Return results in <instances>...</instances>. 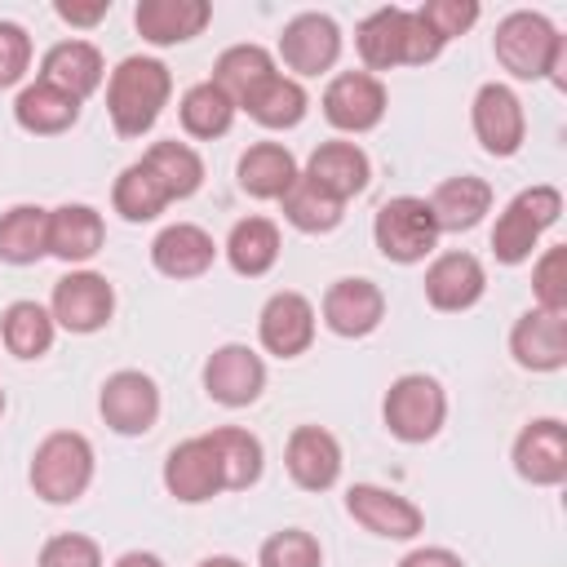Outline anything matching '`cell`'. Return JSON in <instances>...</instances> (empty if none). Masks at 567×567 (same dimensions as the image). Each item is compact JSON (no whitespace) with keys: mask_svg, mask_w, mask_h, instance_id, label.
I'll return each mask as SVG.
<instances>
[{"mask_svg":"<svg viewBox=\"0 0 567 567\" xmlns=\"http://www.w3.org/2000/svg\"><path fill=\"white\" fill-rule=\"evenodd\" d=\"M492 53H496V62L514 80H554L563 89V53H567V40L558 35V27L545 13H532V9L505 13L496 22Z\"/></svg>","mask_w":567,"mask_h":567,"instance_id":"obj_1","label":"cell"},{"mask_svg":"<svg viewBox=\"0 0 567 567\" xmlns=\"http://www.w3.org/2000/svg\"><path fill=\"white\" fill-rule=\"evenodd\" d=\"M168 93H173V75L159 58H146V53L124 58L106 80V115L115 133L120 137L151 133L159 111L168 106Z\"/></svg>","mask_w":567,"mask_h":567,"instance_id":"obj_2","label":"cell"},{"mask_svg":"<svg viewBox=\"0 0 567 567\" xmlns=\"http://www.w3.org/2000/svg\"><path fill=\"white\" fill-rule=\"evenodd\" d=\"M31 492L49 505H75L93 483V443L80 430H53L31 452Z\"/></svg>","mask_w":567,"mask_h":567,"instance_id":"obj_3","label":"cell"},{"mask_svg":"<svg viewBox=\"0 0 567 567\" xmlns=\"http://www.w3.org/2000/svg\"><path fill=\"white\" fill-rule=\"evenodd\" d=\"M563 217V190L558 186H527V190H518L505 208H501V217H496V226H492V257L501 261V266H523L527 257H532V248L540 244V235L554 226Z\"/></svg>","mask_w":567,"mask_h":567,"instance_id":"obj_4","label":"cell"},{"mask_svg":"<svg viewBox=\"0 0 567 567\" xmlns=\"http://www.w3.org/2000/svg\"><path fill=\"white\" fill-rule=\"evenodd\" d=\"M381 421L399 443H430L447 421V394L430 372H403L381 399Z\"/></svg>","mask_w":567,"mask_h":567,"instance_id":"obj_5","label":"cell"},{"mask_svg":"<svg viewBox=\"0 0 567 567\" xmlns=\"http://www.w3.org/2000/svg\"><path fill=\"white\" fill-rule=\"evenodd\" d=\"M372 244L385 261L394 266H416L434 252L439 244V226H434V213L421 195H394L377 208L372 217Z\"/></svg>","mask_w":567,"mask_h":567,"instance_id":"obj_6","label":"cell"},{"mask_svg":"<svg viewBox=\"0 0 567 567\" xmlns=\"http://www.w3.org/2000/svg\"><path fill=\"white\" fill-rule=\"evenodd\" d=\"M49 315L66 332H80V337L102 332L111 323V315H115V288L97 270H71V275H62L53 284Z\"/></svg>","mask_w":567,"mask_h":567,"instance_id":"obj_7","label":"cell"},{"mask_svg":"<svg viewBox=\"0 0 567 567\" xmlns=\"http://www.w3.org/2000/svg\"><path fill=\"white\" fill-rule=\"evenodd\" d=\"M97 412H102L106 430H115L124 439H142L159 421V385L137 368H120L102 381Z\"/></svg>","mask_w":567,"mask_h":567,"instance_id":"obj_8","label":"cell"},{"mask_svg":"<svg viewBox=\"0 0 567 567\" xmlns=\"http://www.w3.org/2000/svg\"><path fill=\"white\" fill-rule=\"evenodd\" d=\"M279 58L292 71V80H310L337 66L341 58V27L328 13H297L279 31Z\"/></svg>","mask_w":567,"mask_h":567,"instance_id":"obj_9","label":"cell"},{"mask_svg":"<svg viewBox=\"0 0 567 567\" xmlns=\"http://www.w3.org/2000/svg\"><path fill=\"white\" fill-rule=\"evenodd\" d=\"M470 124H474V137L487 155L496 159H509L518 155L523 137H527V111L518 102V93L509 84H483L474 93V106H470Z\"/></svg>","mask_w":567,"mask_h":567,"instance_id":"obj_10","label":"cell"},{"mask_svg":"<svg viewBox=\"0 0 567 567\" xmlns=\"http://www.w3.org/2000/svg\"><path fill=\"white\" fill-rule=\"evenodd\" d=\"M319 106L337 133H368L385 120V84L368 71H341L328 80Z\"/></svg>","mask_w":567,"mask_h":567,"instance_id":"obj_11","label":"cell"},{"mask_svg":"<svg viewBox=\"0 0 567 567\" xmlns=\"http://www.w3.org/2000/svg\"><path fill=\"white\" fill-rule=\"evenodd\" d=\"M346 514L372 532V536H385V540H412L425 532V514L416 501L390 492V487H377V483H354L346 492Z\"/></svg>","mask_w":567,"mask_h":567,"instance_id":"obj_12","label":"cell"},{"mask_svg":"<svg viewBox=\"0 0 567 567\" xmlns=\"http://www.w3.org/2000/svg\"><path fill=\"white\" fill-rule=\"evenodd\" d=\"M204 390L213 403L221 408H248L261 399L266 390V363L257 350L230 341V346H217L208 359H204Z\"/></svg>","mask_w":567,"mask_h":567,"instance_id":"obj_13","label":"cell"},{"mask_svg":"<svg viewBox=\"0 0 567 567\" xmlns=\"http://www.w3.org/2000/svg\"><path fill=\"white\" fill-rule=\"evenodd\" d=\"M319 315H323L328 332L354 341V337H368V332L381 328V319H385V292L372 279H363V275H346V279L328 284V292L319 301Z\"/></svg>","mask_w":567,"mask_h":567,"instance_id":"obj_14","label":"cell"},{"mask_svg":"<svg viewBox=\"0 0 567 567\" xmlns=\"http://www.w3.org/2000/svg\"><path fill=\"white\" fill-rule=\"evenodd\" d=\"M514 470L532 487H558L567 478V425L558 416H536L514 439Z\"/></svg>","mask_w":567,"mask_h":567,"instance_id":"obj_15","label":"cell"},{"mask_svg":"<svg viewBox=\"0 0 567 567\" xmlns=\"http://www.w3.org/2000/svg\"><path fill=\"white\" fill-rule=\"evenodd\" d=\"M301 177H306L315 190H323V195H332L337 204H346V199H354V195L368 190V182H372V159H368L363 146L337 137V142H319V146L310 151Z\"/></svg>","mask_w":567,"mask_h":567,"instance_id":"obj_16","label":"cell"},{"mask_svg":"<svg viewBox=\"0 0 567 567\" xmlns=\"http://www.w3.org/2000/svg\"><path fill=\"white\" fill-rule=\"evenodd\" d=\"M487 292V270L474 252H439L425 266V301L443 315H461L470 306H478Z\"/></svg>","mask_w":567,"mask_h":567,"instance_id":"obj_17","label":"cell"},{"mask_svg":"<svg viewBox=\"0 0 567 567\" xmlns=\"http://www.w3.org/2000/svg\"><path fill=\"white\" fill-rule=\"evenodd\" d=\"M509 354L527 372H558L567 368V315L554 310H527L509 328Z\"/></svg>","mask_w":567,"mask_h":567,"instance_id":"obj_18","label":"cell"},{"mask_svg":"<svg viewBox=\"0 0 567 567\" xmlns=\"http://www.w3.org/2000/svg\"><path fill=\"white\" fill-rule=\"evenodd\" d=\"M284 465H288V478L301 492H328L341 478V443L323 425H297L288 434Z\"/></svg>","mask_w":567,"mask_h":567,"instance_id":"obj_19","label":"cell"},{"mask_svg":"<svg viewBox=\"0 0 567 567\" xmlns=\"http://www.w3.org/2000/svg\"><path fill=\"white\" fill-rule=\"evenodd\" d=\"M257 337L266 346V354L275 359H297L310 350L315 341V306L310 297L301 292H275L266 306H261V319H257Z\"/></svg>","mask_w":567,"mask_h":567,"instance_id":"obj_20","label":"cell"},{"mask_svg":"<svg viewBox=\"0 0 567 567\" xmlns=\"http://www.w3.org/2000/svg\"><path fill=\"white\" fill-rule=\"evenodd\" d=\"M217 261V244L195 221H173L151 239V266L164 279H199Z\"/></svg>","mask_w":567,"mask_h":567,"instance_id":"obj_21","label":"cell"},{"mask_svg":"<svg viewBox=\"0 0 567 567\" xmlns=\"http://www.w3.org/2000/svg\"><path fill=\"white\" fill-rule=\"evenodd\" d=\"M164 487L173 501L182 505H204L221 492V470H217V456L208 447V439H182L168 456H164Z\"/></svg>","mask_w":567,"mask_h":567,"instance_id":"obj_22","label":"cell"},{"mask_svg":"<svg viewBox=\"0 0 567 567\" xmlns=\"http://www.w3.org/2000/svg\"><path fill=\"white\" fill-rule=\"evenodd\" d=\"M213 22V4L208 0H142L133 9V27L146 44L168 49V44H186L195 40L204 27Z\"/></svg>","mask_w":567,"mask_h":567,"instance_id":"obj_23","label":"cell"},{"mask_svg":"<svg viewBox=\"0 0 567 567\" xmlns=\"http://www.w3.org/2000/svg\"><path fill=\"white\" fill-rule=\"evenodd\" d=\"M102 75H106V62H102L97 44H89V40H58L40 58V75L35 80H44V84L62 89L66 97L84 102L89 93L102 89Z\"/></svg>","mask_w":567,"mask_h":567,"instance_id":"obj_24","label":"cell"},{"mask_svg":"<svg viewBox=\"0 0 567 567\" xmlns=\"http://www.w3.org/2000/svg\"><path fill=\"white\" fill-rule=\"evenodd\" d=\"M106 244V221L93 204H58L49 208V257L80 266L97 257Z\"/></svg>","mask_w":567,"mask_h":567,"instance_id":"obj_25","label":"cell"},{"mask_svg":"<svg viewBox=\"0 0 567 567\" xmlns=\"http://www.w3.org/2000/svg\"><path fill=\"white\" fill-rule=\"evenodd\" d=\"M235 177H239V190L252 199H284L292 190V182L301 177V168L284 142H252L239 155Z\"/></svg>","mask_w":567,"mask_h":567,"instance_id":"obj_26","label":"cell"},{"mask_svg":"<svg viewBox=\"0 0 567 567\" xmlns=\"http://www.w3.org/2000/svg\"><path fill=\"white\" fill-rule=\"evenodd\" d=\"M425 204L434 213L439 235H461V230H474L492 213V186L483 177H474V173H461V177L439 182Z\"/></svg>","mask_w":567,"mask_h":567,"instance_id":"obj_27","label":"cell"},{"mask_svg":"<svg viewBox=\"0 0 567 567\" xmlns=\"http://www.w3.org/2000/svg\"><path fill=\"white\" fill-rule=\"evenodd\" d=\"M213 456H217V470H221V492H244L261 478L266 470V452H261V439L239 430V425H217L204 434Z\"/></svg>","mask_w":567,"mask_h":567,"instance_id":"obj_28","label":"cell"},{"mask_svg":"<svg viewBox=\"0 0 567 567\" xmlns=\"http://www.w3.org/2000/svg\"><path fill=\"white\" fill-rule=\"evenodd\" d=\"M239 111H248L261 128H297V124L306 120V111H310V97H306L301 80L275 71V75H266V80L239 102Z\"/></svg>","mask_w":567,"mask_h":567,"instance_id":"obj_29","label":"cell"},{"mask_svg":"<svg viewBox=\"0 0 567 567\" xmlns=\"http://www.w3.org/2000/svg\"><path fill=\"white\" fill-rule=\"evenodd\" d=\"M279 248H284L279 244V226L270 217H244L226 235V261L244 279H261L266 270H275Z\"/></svg>","mask_w":567,"mask_h":567,"instance_id":"obj_30","label":"cell"},{"mask_svg":"<svg viewBox=\"0 0 567 567\" xmlns=\"http://www.w3.org/2000/svg\"><path fill=\"white\" fill-rule=\"evenodd\" d=\"M13 120H18V128H27V133H35V137H58V133H66V128L80 120V102L66 97L62 89L35 80V84H27V89L18 93Z\"/></svg>","mask_w":567,"mask_h":567,"instance_id":"obj_31","label":"cell"},{"mask_svg":"<svg viewBox=\"0 0 567 567\" xmlns=\"http://www.w3.org/2000/svg\"><path fill=\"white\" fill-rule=\"evenodd\" d=\"M403 31H408V9L399 4H385L377 13H368L354 31V49L372 71H390V66H403Z\"/></svg>","mask_w":567,"mask_h":567,"instance_id":"obj_32","label":"cell"},{"mask_svg":"<svg viewBox=\"0 0 567 567\" xmlns=\"http://www.w3.org/2000/svg\"><path fill=\"white\" fill-rule=\"evenodd\" d=\"M44 252H49V208L13 204L9 213H0V261L35 266Z\"/></svg>","mask_w":567,"mask_h":567,"instance_id":"obj_33","label":"cell"},{"mask_svg":"<svg viewBox=\"0 0 567 567\" xmlns=\"http://www.w3.org/2000/svg\"><path fill=\"white\" fill-rule=\"evenodd\" d=\"M53 332H58V323H53V315L40 301H9L4 315H0V341H4V350L13 359L49 354Z\"/></svg>","mask_w":567,"mask_h":567,"instance_id":"obj_34","label":"cell"},{"mask_svg":"<svg viewBox=\"0 0 567 567\" xmlns=\"http://www.w3.org/2000/svg\"><path fill=\"white\" fill-rule=\"evenodd\" d=\"M235 111H239V106H235L213 80L190 84V89L182 93V102H177V120H182V128H186L190 137H199V142H213V137L230 133Z\"/></svg>","mask_w":567,"mask_h":567,"instance_id":"obj_35","label":"cell"},{"mask_svg":"<svg viewBox=\"0 0 567 567\" xmlns=\"http://www.w3.org/2000/svg\"><path fill=\"white\" fill-rule=\"evenodd\" d=\"M142 164L155 173V182L168 190V199H190L204 186V159H199V151L186 146V142H177V137L155 142L142 155Z\"/></svg>","mask_w":567,"mask_h":567,"instance_id":"obj_36","label":"cell"},{"mask_svg":"<svg viewBox=\"0 0 567 567\" xmlns=\"http://www.w3.org/2000/svg\"><path fill=\"white\" fill-rule=\"evenodd\" d=\"M168 204H173L168 190L155 182V173H151L142 159H133V164L115 177V186H111V208H115L124 221H133V226L155 221Z\"/></svg>","mask_w":567,"mask_h":567,"instance_id":"obj_37","label":"cell"},{"mask_svg":"<svg viewBox=\"0 0 567 567\" xmlns=\"http://www.w3.org/2000/svg\"><path fill=\"white\" fill-rule=\"evenodd\" d=\"M266 75H275V58H270V49H261V44H230V49H221V58L213 62V84L239 106Z\"/></svg>","mask_w":567,"mask_h":567,"instance_id":"obj_38","label":"cell"},{"mask_svg":"<svg viewBox=\"0 0 567 567\" xmlns=\"http://www.w3.org/2000/svg\"><path fill=\"white\" fill-rule=\"evenodd\" d=\"M279 204H284V217H288L301 235H328V230H337L341 217H346V204H337L332 195L315 190L306 177H297L292 190H288Z\"/></svg>","mask_w":567,"mask_h":567,"instance_id":"obj_39","label":"cell"},{"mask_svg":"<svg viewBox=\"0 0 567 567\" xmlns=\"http://www.w3.org/2000/svg\"><path fill=\"white\" fill-rule=\"evenodd\" d=\"M257 567H323V549H319V540L310 532L284 527V532L261 540Z\"/></svg>","mask_w":567,"mask_h":567,"instance_id":"obj_40","label":"cell"},{"mask_svg":"<svg viewBox=\"0 0 567 567\" xmlns=\"http://www.w3.org/2000/svg\"><path fill=\"white\" fill-rule=\"evenodd\" d=\"M532 297H536V310L567 315V244H554L540 252V261L532 266Z\"/></svg>","mask_w":567,"mask_h":567,"instance_id":"obj_41","label":"cell"},{"mask_svg":"<svg viewBox=\"0 0 567 567\" xmlns=\"http://www.w3.org/2000/svg\"><path fill=\"white\" fill-rule=\"evenodd\" d=\"M416 13H421V18L430 22V31L447 44V40L465 35V31L478 22V0H425Z\"/></svg>","mask_w":567,"mask_h":567,"instance_id":"obj_42","label":"cell"},{"mask_svg":"<svg viewBox=\"0 0 567 567\" xmlns=\"http://www.w3.org/2000/svg\"><path fill=\"white\" fill-rule=\"evenodd\" d=\"M35 567H102V549H97L93 536L62 532V536H49V540H44Z\"/></svg>","mask_w":567,"mask_h":567,"instance_id":"obj_43","label":"cell"},{"mask_svg":"<svg viewBox=\"0 0 567 567\" xmlns=\"http://www.w3.org/2000/svg\"><path fill=\"white\" fill-rule=\"evenodd\" d=\"M31 66V35L18 22H0V89H13Z\"/></svg>","mask_w":567,"mask_h":567,"instance_id":"obj_44","label":"cell"},{"mask_svg":"<svg viewBox=\"0 0 567 567\" xmlns=\"http://www.w3.org/2000/svg\"><path fill=\"white\" fill-rule=\"evenodd\" d=\"M443 53V40L430 31V22L416 13V9H408V31H403V66H425V62H434Z\"/></svg>","mask_w":567,"mask_h":567,"instance_id":"obj_45","label":"cell"},{"mask_svg":"<svg viewBox=\"0 0 567 567\" xmlns=\"http://www.w3.org/2000/svg\"><path fill=\"white\" fill-rule=\"evenodd\" d=\"M53 13L66 22V27H97L106 13H111V4L106 0H97V4H75V0H58L53 4Z\"/></svg>","mask_w":567,"mask_h":567,"instance_id":"obj_46","label":"cell"},{"mask_svg":"<svg viewBox=\"0 0 567 567\" xmlns=\"http://www.w3.org/2000/svg\"><path fill=\"white\" fill-rule=\"evenodd\" d=\"M399 567H465V563H461V554H452L443 545H421V549L403 554Z\"/></svg>","mask_w":567,"mask_h":567,"instance_id":"obj_47","label":"cell"},{"mask_svg":"<svg viewBox=\"0 0 567 567\" xmlns=\"http://www.w3.org/2000/svg\"><path fill=\"white\" fill-rule=\"evenodd\" d=\"M115 567H164V558L159 554H146V549H128V554L115 558Z\"/></svg>","mask_w":567,"mask_h":567,"instance_id":"obj_48","label":"cell"},{"mask_svg":"<svg viewBox=\"0 0 567 567\" xmlns=\"http://www.w3.org/2000/svg\"><path fill=\"white\" fill-rule=\"evenodd\" d=\"M199 567H248V563H239V558H230V554H213V558H204Z\"/></svg>","mask_w":567,"mask_h":567,"instance_id":"obj_49","label":"cell"},{"mask_svg":"<svg viewBox=\"0 0 567 567\" xmlns=\"http://www.w3.org/2000/svg\"><path fill=\"white\" fill-rule=\"evenodd\" d=\"M0 416H4V390H0Z\"/></svg>","mask_w":567,"mask_h":567,"instance_id":"obj_50","label":"cell"}]
</instances>
